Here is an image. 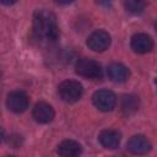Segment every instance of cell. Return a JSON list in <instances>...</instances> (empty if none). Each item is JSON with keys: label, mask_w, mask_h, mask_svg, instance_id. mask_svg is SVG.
Listing matches in <instances>:
<instances>
[{"label": "cell", "mask_w": 157, "mask_h": 157, "mask_svg": "<svg viewBox=\"0 0 157 157\" xmlns=\"http://www.w3.org/2000/svg\"><path fill=\"white\" fill-rule=\"evenodd\" d=\"M33 33L37 39L52 43L59 37V27L55 15L49 10H38L33 16Z\"/></svg>", "instance_id": "6da1fadb"}, {"label": "cell", "mask_w": 157, "mask_h": 157, "mask_svg": "<svg viewBox=\"0 0 157 157\" xmlns=\"http://www.w3.org/2000/svg\"><path fill=\"white\" fill-rule=\"evenodd\" d=\"M58 93L64 102L75 103L77 102L83 93L82 85L75 80H65L58 87Z\"/></svg>", "instance_id": "7a4b0ae2"}, {"label": "cell", "mask_w": 157, "mask_h": 157, "mask_svg": "<svg viewBox=\"0 0 157 157\" xmlns=\"http://www.w3.org/2000/svg\"><path fill=\"white\" fill-rule=\"evenodd\" d=\"M75 71L77 75L88 80H99L103 75L101 65L92 59H80L76 63Z\"/></svg>", "instance_id": "3957f363"}, {"label": "cell", "mask_w": 157, "mask_h": 157, "mask_svg": "<svg viewBox=\"0 0 157 157\" xmlns=\"http://www.w3.org/2000/svg\"><path fill=\"white\" fill-rule=\"evenodd\" d=\"M92 102L96 108L102 112H110L114 109L117 104L115 94L109 90H99L96 91L92 96Z\"/></svg>", "instance_id": "277c9868"}, {"label": "cell", "mask_w": 157, "mask_h": 157, "mask_svg": "<svg viewBox=\"0 0 157 157\" xmlns=\"http://www.w3.org/2000/svg\"><path fill=\"white\" fill-rule=\"evenodd\" d=\"M87 45L93 52H104L110 45V34L103 29L94 31L87 38Z\"/></svg>", "instance_id": "5b68a950"}, {"label": "cell", "mask_w": 157, "mask_h": 157, "mask_svg": "<svg viewBox=\"0 0 157 157\" xmlns=\"http://www.w3.org/2000/svg\"><path fill=\"white\" fill-rule=\"evenodd\" d=\"M29 98L23 91H12L7 94L6 105L13 113H22L28 108Z\"/></svg>", "instance_id": "8992f818"}, {"label": "cell", "mask_w": 157, "mask_h": 157, "mask_svg": "<svg viewBox=\"0 0 157 157\" xmlns=\"http://www.w3.org/2000/svg\"><path fill=\"white\" fill-rule=\"evenodd\" d=\"M126 148L134 155H145L151 150V142L144 135H134L128 141Z\"/></svg>", "instance_id": "52a82bcc"}, {"label": "cell", "mask_w": 157, "mask_h": 157, "mask_svg": "<svg viewBox=\"0 0 157 157\" xmlns=\"http://www.w3.org/2000/svg\"><path fill=\"white\" fill-rule=\"evenodd\" d=\"M153 48L152 38L146 33H136L131 37V49L137 54H145Z\"/></svg>", "instance_id": "ba28073f"}, {"label": "cell", "mask_w": 157, "mask_h": 157, "mask_svg": "<svg viewBox=\"0 0 157 157\" xmlns=\"http://www.w3.org/2000/svg\"><path fill=\"white\" fill-rule=\"evenodd\" d=\"M32 115L36 121H38L40 124H47L54 119V109L50 104H48L45 102H38L33 107Z\"/></svg>", "instance_id": "9c48e42d"}, {"label": "cell", "mask_w": 157, "mask_h": 157, "mask_svg": "<svg viewBox=\"0 0 157 157\" xmlns=\"http://www.w3.org/2000/svg\"><path fill=\"white\" fill-rule=\"evenodd\" d=\"M98 140H99V142L103 147L109 148V150H114L120 144V134L117 130L105 129V130L101 131V134L98 136Z\"/></svg>", "instance_id": "30bf717a"}, {"label": "cell", "mask_w": 157, "mask_h": 157, "mask_svg": "<svg viewBox=\"0 0 157 157\" xmlns=\"http://www.w3.org/2000/svg\"><path fill=\"white\" fill-rule=\"evenodd\" d=\"M107 74L108 77L113 81V82H125L129 77V70L125 65L120 64V63H113L108 66L107 69Z\"/></svg>", "instance_id": "8fae6325"}, {"label": "cell", "mask_w": 157, "mask_h": 157, "mask_svg": "<svg viewBox=\"0 0 157 157\" xmlns=\"http://www.w3.org/2000/svg\"><path fill=\"white\" fill-rule=\"evenodd\" d=\"M82 151V147L78 142L74 140H64L58 145V153L64 157H75L78 156Z\"/></svg>", "instance_id": "7c38bea8"}, {"label": "cell", "mask_w": 157, "mask_h": 157, "mask_svg": "<svg viewBox=\"0 0 157 157\" xmlns=\"http://www.w3.org/2000/svg\"><path fill=\"white\" fill-rule=\"evenodd\" d=\"M120 107H121V110L124 114H126V115L134 114L139 109V99L136 96H132V94L124 96L121 99Z\"/></svg>", "instance_id": "4fadbf2b"}, {"label": "cell", "mask_w": 157, "mask_h": 157, "mask_svg": "<svg viewBox=\"0 0 157 157\" xmlns=\"http://www.w3.org/2000/svg\"><path fill=\"white\" fill-rule=\"evenodd\" d=\"M125 10L132 15H140L146 7V0H124Z\"/></svg>", "instance_id": "5bb4252c"}, {"label": "cell", "mask_w": 157, "mask_h": 157, "mask_svg": "<svg viewBox=\"0 0 157 157\" xmlns=\"http://www.w3.org/2000/svg\"><path fill=\"white\" fill-rule=\"evenodd\" d=\"M99 5H102V6H104V7H109L110 5H112V0H96Z\"/></svg>", "instance_id": "9a60e30c"}, {"label": "cell", "mask_w": 157, "mask_h": 157, "mask_svg": "<svg viewBox=\"0 0 157 157\" xmlns=\"http://www.w3.org/2000/svg\"><path fill=\"white\" fill-rule=\"evenodd\" d=\"M53 1L56 2V4H59V5H67V4H71L75 0H53Z\"/></svg>", "instance_id": "2e32d148"}, {"label": "cell", "mask_w": 157, "mask_h": 157, "mask_svg": "<svg viewBox=\"0 0 157 157\" xmlns=\"http://www.w3.org/2000/svg\"><path fill=\"white\" fill-rule=\"evenodd\" d=\"M18 0H0V2L1 4H4V5H13V4H16Z\"/></svg>", "instance_id": "e0dca14e"}, {"label": "cell", "mask_w": 157, "mask_h": 157, "mask_svg": "<svg viewBox=\"0 0 157 157\" xmlns=\"http://www.w3.org/2000/svg\"><path fill=\"white\" fill-rule=\"evenodd\" d=\"M4 137H5V132H4V129L0 126V142H2Z\"/></svg>", "instance_id": "ac0fdd59"}]
</instances>
